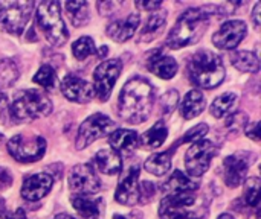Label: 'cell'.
<instances>
[{"mask_svg": "<svg viewBox=\"0 0 261 219\" xmlns=\"http://www.w3.org/2000/svg\"><path fill=\"white\" fill-rule=\"evenodd\" d=\"M153 102L154 87L147 79L135 76L121 90L118 111L125 122L139 125L148 119Z\"/></svg>", "mask_w": 261, "mask_h": 219, "instance_id": "obj_1", "label": "cell"}, {"mask_svg": "<svg viewBox=\"0 0 261 219\" xmlns=\"http://www.w3.org/2000/svg\"><path fill=\"white\" fill-rule=\"evenodd\" d=\"M210 24V14L203 8H191L185 11L168 34L165 44L170 49H182L197 43L206 32Z\"/></svg>", "mask_w": 261, "mask_h": 219, "instance_id": "obj_2", "label": "cell"}, {"mask_svg": "<svg viewBox=\"0 0 261 219\" xmlns=\"http://www.w3.org/2000/svg\"><path fill=\"white\" fill-rule=\"evenodd\" d=\"M187 69L190 79L202 88L219 87L226 75L222 58L217 53L206 49L196 52L190 59Z\"/></svg>", "mask_w": 261, "mask_h": 219, "instance_id": "obj_3", "label": "cell"}, {"mask_svg": "<svg viewBox=\"0 0 261 219\" xmlns=\"http://www.w3.org/2000/svg\"><path fill=\"white\" fill-rule=\"evenodd\" d=\"M161 219H206V201L196 192L165 195L159 206Z\"/></svg>", "mask_w": 261, "mask_h": 219, "instance_id": "obj_4", "label": "cell"}, {"mask_svg": "<svg viewBox=\"0 0 261 219\" xmlns=\"http://www.w3.org/2000/svg\"><path fill=\"white\" fill-rule=\"evenodd\" d=\"M52 111L50 99L40 90H20L14 95L11 114L15 120H34L49 116Z\"/></svg>", "mask_w": 261, "mask_h": 219, "instance_id": "obj_5", "label": "cell"}, {"mask_svg": "<svg viewBox=\"0 0 261 219\" xmlns=\"http://www.w3.org/2000/svg\"><path fill=\"white\" fill-rule=\"evenodd\" d=\"M37 24L52 46L60 47L67 41L69 32L61 18L58 2H41L38 5Z\"/></svg>", "mask_w": 261, "mask_h": 219, "instance_id": "obj_6", "label": "cell"}, {"mask_svg": "<svg viewBox=\"0 0 261 219\" xmlns=\"http://www.w3.org/2000/svg\"><path fill=\"white\" fill-rule=\"evenodd\" d=\"M34 9L32 2H0V29L20 35Z\"/></svg>", "mask_w": 261, "mask_h": 219, "instance_id": "obj_7", "label": "cell"}, {"mask_svg": "<svg viewBox=\"0 0 261 219\" xmlns=\"http://www.w3.org/2000/svg\"><path fill=\"white\" fill-rule=\"evenodd\" d=\"M8 152L21 163L37 162L46 152V140L41 136H14L8 142Z\"/></svg>", "mask_w": 261, "mask_h": 219, "instance_id": "obj_8", "label": "cell"}, {"mask_svg": "<svg viewBox=\"0 0 261 219\" xmlns=\"http://www.w3.org/2000/svg\"><path fill=\"white\" fill-rule=\"evenodd\" d=\"M113 130H115V122L109 116L96 113V114L87 117L81 123V127L78 130L76 140H75V146L78 149H84L89 145H92L93 142H96L98 139L109 136Z\"/></svg>", "mask_w": 261, "mask_h": 219, "instance_id": "obj_9", "label": "cell"}, {"mask_svg": "<svg viewBox=\"0 0 261 219\" xmlns=\"http://www.w3.org/2000/svg\"><path fill=\"white\" fill-rule=\"evenodd\" d=\"M217 148L211 140H197L185 154V168L191 177H202L211 166Z\"/></svg>", "mask_w": 261, "mask_h": 219, "instance_id": "obj_10", "label": "cell"}, {"mask_svg": "<svg viewBox=\"0 0 261 219\" xmlns=\"http://www.w3.org/2000/svg\"><path fill=\"white\" fill-rule=\"evenodd\" d=\"M122 70V64L119 59H109L101 62L95 72H93V88L96 96L99 98V101L106 102L110 95H112V88L115 85V82L118 81L119 75Z\"/></svg>", "mask_w": 261, "mask_h": 219, "instance_id": "obj_11", "label": "cell"}, {"mask_svg": "<svg viewBox=\"0 0 261 219\" xmlns=\"http://www.w3.org/2000/svg\"><path fill=\"white\" fill-rule=\"evenodd\" d=\"M257 159L255 154L248 152V151H239L229 157L225 159L223 162V180L228 187H237L240 186L248 174V169Z\"/></svg>", "mask_w": 261, "mask_h": 219, "instance_id": "obj_12", "label": "cell"}, {"mask_svg": "<svg viewBox=\"0 0 261 219\" xmlns=\"http://www.w3.org/2000/svg\"><path fill=\"white\" fill-rule=\"evenodd\" d=\"M69 187L76 195H90L102 189L98 175L95 174L92 165L89 163H81L70 169Z\"/></svg>", "mask_w": 261, "mask_h": 219, "instance_id": "obj_13", "label": "cell"}, {"mask_svg": "<svg viewBox=\"0 0 261 219\" xmlns=\"http://www.w3.org/2000/svg\"><path fill=\"white\" fill-rule=\"evenodd\" d=\"M248 27L242 20L225 21L220 29L213 35V43L217 49L222 50H234L246 37Z\"/></svg>", "mask_w": 261, "mask_h": 219, "instance_id": "obj_14", "label": "cell"}, {"mask_svg": "<svg viewBox=\"0 0 261 219\" xmlns=\"http://www.w3.org/2000/svg\"><path fill=\"white\" fill-rule=\"evenodd\" d=\"M139 166L135 165L128 169L127 175L121 180L115 200L122 206H136L139 203Z\"/></svg>", "mask_w": 261, "mask_h": 219, "instance_id": "obj_15", "label": "cell"}, {"mask_svg": "<svg viewBox=\"0 0 261 219\" xmlns=\"http://www.w3.org/2000/svg\"><path fill=\"white\" fill-rule=\"evenodd\" d=\"M61 93L69 99L70 102L86 104L93 96V87L83 78L76 75H67L61 81Z\"/></svg>", "mask_w": 261, "mask_h": 219, "instance_id": "obj_16", "label": "cell"}, {"mask_svg": "<svg viewBox=\"0 0 261 219\" xmlns=\"http://www.w3.org/2000/svg\"><path fill=\"white\" fill-rule=\"evenodd\" d=\"M54 186V178L49 174H35L24 180L21 187V197L26 201H38L44 198Z\"/></svg>", "mask_w": 261, "mask_h": 219, "instance_id": "obj_17", "label": "cell"}, {"mask_svg": "<svg viewBox=\"0 0 261 219\" xmlns=\"http://www.w3.org/2000/svg\"><path fill=\"white\" fill-rule=\"evenodd\" d=\"M73 209L83 219H102L104 200L90 195H73L70 198Z\"/></svg>", "mask_w": 261, "mask_h": 219, "instance_id": "obj_18", "label": "cell"}, {"mask_svg": "<svg viewBox=\"0 0 261 219\" xmlns=\"http://www.w3.org/2000/svg\"><path fill=\"white\" fill-rule=\"evenodd\" d=\"M139 21H141V17L138 14H130L127 18L116 20V21L110 23L107 26L106 32H107L109 38H112L113 41L124 43L135 35V32L138 30Z\"/></svg>", "mask_w": 261, "mask_h": 219, "instance_id": "obj_19", "label": "cell"}, {"mask_svg": "<svg viewBox=\"0 0 261 219\" xmlns=\"http://www.w3.org/2000/svg\"><path fill=\"white\" fill-rule=\"evenodd\" d=\"M200 189V181L194 180L193 177L185 175L180 171H174L173 175L165 181L162 186V192L165 195H174V194H188V192H197Z\"/></svg>", "mask_w": 261, "mask_h": 219, "instance_id": "obj_20", "label": "cell"}, {"mask_svg": "<svg viewBox=\"0 0 261 219\" xmlns=\"http://www.w3.org/2000/svg\"><path fill=\"white\" fill-rule=\"evenodd\" d=\"M148 70L162 79H171L177 73V62L174 58L161 53L159 49H154L151 58L148 59Z\"/></svg>", "mask_w": 261, "mask_h": 219, "instance_id": "obj_21", "label": "cell"}, {"mask_svg": "<svg viewBox=\"0 0 261 219\" xmlns=\"http://www.w3.org/2000/svg\"><path fill=\"white\" fill-rule=\"evenodd\" d=\"M109 143L118 154H132L139 146V134L133 130H116L110 134Z\"/></svg>", "mask_w": 261, "mask_h": 219, "instance_id": "obj_22", "label": "cell"}, {"mask_svg": "<svg viewBox=\"0 0 261 219\" xmlns=\"http://www.w3.org/2000/svg\"><path fill=\"white\" fill-rule=\"evenodd\" d=\"M95 165L98 166V169L106 174V175H115L119 174L122 169V162L121 157L116 151H113L112 148H104L101 151L96 152L95 159H93Z\"/></svg>", "mask_w": 261, "mask_h": 219, "instance_id": "obj_23", "label": "cell"}, {"mask_svg": "<svg viewBox=\"0 0 261 219\" xmlns=\"http://www.w3.org/2000/svg\"><path fill=\"white\" fill-rule=\"evenodd\" d=\"M177 149L176 145H171V148L165 152H159V154H154L151 157H148L145 160V169L156 175V177H162L165 175L170 169H171V157H173V152Z\"/></svg>", "mask_w": 261, "mask_h": 219, "instance_id": "obj_24", "label": "cell"}, {"mask_svg": "<svg viewBox=\"0 0 261 219\" xmlns=\"http://www.w3.org/2000/svg\"><path fill=\"white\" fill-rule=\"evenodd\" d=\"M205 108V98L200 90H191L185 95L182 105H180V113L184 119L190 120L199 116Z\"/></svg>", "mask_w": 261, "mask_h": 219, "instance_id": "obj_25", "label": "cell"}, {"mask_svg": "<svg viewBox=\"0 0 261 219\" xmlns=\"http://www.w3.org/2000/svg\"><path fill=\"white\" fill-rule=\"evenodd\" d=\"M167 136H168L167 125L164 120H159L148 131L142 134V137L139 139V143L142 145L144 149H156L164 145V142L167 140Z\"/></svg>", "mask_w": 261, "mask_h": 219, "instance_id": "obj_26", "label": "cell"}, {"mask_svg": "<svg viewBox=\"0 0 261 219\" xmlns=\"http://www.w3.org/2000/svg\"><path fill=\"white\" fill-rule=\"evenodd\" d=\"M167 23V14L165 12H154L148 17L145 26L142 27L141 34H139V41L142 43H148L151 40H154L156 37H159L165 27Z\"/></svg>", "mask_w": 261, "mask_h": 219, "instance_id": "obj_27", "label": "cell"}, {"mask_svg": "<svg viewBox=\"0 0 261 219\" xmlns=\"http://www.w3.org/2000/svg\"><path fill=\"white\" fill-rule=\"evenodd\" d=\"M231 61L236 69L246 73H257L260 70L258 56L249 50H237L231 55Z\"/></svg>", "mask_w": 261, "mask_h": 219, "instance_id": "obj_28", "label": "cell"}, {"mask_svg": "<svg viewBox=\"0 0 261 219\" xmlns=\"http://www.w3.org/2000/svg\"><path fill=\"white\" fill-rule=\"evenodd\" d=\"M239 102V96L236 93H223L220 96H217L213 104H211V114L216 119H222L225 116H228L237 105Z\"/></svg>", "mask_w": 261, "mask_h": 219, "instance_id": "obj_29", "label": "cell"}, {"mask_svg": "<svg viewBox=\"0 0 261 219\" xmlns=\"http://www.w3.org/2000/svg\"><path fill=\"white\" fill-rule=\"evenodd\" d=\"M64 8H66V12L73 26L81 27L89 23L90 15H89V3L87 2H66Z\"/></svg>", "mask_w": 261, "mask_h": 219, "instance_id": "obj_30", "label": "cell"}, {"mask_svg": "<svg viewBox=\"0 0 261 219\" xmlns=\"http://www.w3.org/2000/svg\"><path fill=\"white\" fill-rule=\"evenodd\" d=\"M18 79V67L9 58L0 59V88L11 87Z\"/></svg>", "mask_w": 261, "mask_h": 219, "instance_id": "obj_31", "label": "cell"}, {"mask_svg": "<svg viewBox=\"0 0 261 219\" xmlns=\"http://www.w3.org/2000/svg\"><path fill=\"white\" fill-rule=\"evenodd\" d=\"M57 75H55V70L49 66V64H44L38 69L37 75L34 76V82L41 85L43 88L46 90H55L57 87Z\"/></svg>", "mask_w": 261, "mask_h": 219, "instance_id": "obj_32", "label": "cell"}, {"mask_svg": "<svg viewBox=\"0 0 261 219\" xmlns=\"http://www.w3.org/2000/svg\"><path fill=\"white\" fill-rule=\"evenodd\" d=\"M72 52L78 61H84L87 56L95 53V41L90 37H81L72 44Z\"/></svg>", "mask_w": 261, "mask_h": 219, "instance_id": "obj_33", "label": "cell"}, {"mask_svg": "<svg viewBox=\"0 0 261 219\" xmlns=\"http://www.w3.org/2000/svg\"><path fill=\"white\" fill-rule=\"evenodd\" d=\"M245 200L249 207L257 209L260 203V178L251 177L245 183Z\"/></svg>", "mask_w": 261, "mask_h": 219, "instance_id": "obj_34", "label": "cell"}, {"mask_svg": "<svg viewBox=\"0 0 261 219\" xmlns=\"http://www.w3.org/2000/svg\"><path fill=\"white\" fill-rule=\"evenodd\" d=\"M177 102H179V93L176 90H170L167 91L162 99H161V110L165 116H170L176 107H177Z\"/></svg>", "mask_w": 261, "mask_h": 219, "instance_id": "obj_35", "label": "cell"}, {"mask_svg": "<svg viewBox=\"0 0 261 219\" xmlns=\"http://www.w3.org/2000/svg\"><path fill=\"white\" fill-rule=\"evenodd\" d=\"M208 125L206 123H200V125H196L194 128H191L179 142H176L177 148L184 143H188V142H197V140H202V137L208 133Z\"/></svg>", "mask_w": 261, "mask_h": 219, "instance_id": "obj_36", "label": "cell"}, {"mask_svg": "<svg viewBox=\"0 0 261 219\" xmlns=\"http://www.w3.org/2000/svg\"><path fill=\"white\" fill-rule=\"evenodd\" d=\"M154 194H156V186H154V183L144 181L142 184H139V203H141V204H147V203L153 201Z\"/></svg>", "mask_w": 261, "mask_h": 219, "instance_id": "obj_37", "label": "cell"}, {"mask_svg": "<svg viewBox=\"0 0 261 219\" xmlns=\"http://www.w3.org/2000/svg\"><path fill=\"white\" fill-rule=\"evenodd\" d=\"M12 184V175L8 169L0 168V191L8 189Z\"/></svg>", "mask_w": 261, "mask_h": 219, "instance_id": "obj_38", "label": "cell"}, {"mask_svg": "<svg viewBox=\"0 0 261 219\" xmlns=\"http://www.w3.org/2000/svg\"><path fill=\"white\" fill-rule=\"evenodd\" d=\"M246 134L249 139L255 140V142H260V125L258 122H252L246 127Z\"/></svg>", "mask_w": 261, "mask_h": 219, "instance_id": "obj_39", "label": "cell"}, {"mask_svg": "<svg viewBox=\"0 0 261 219\" xmlns=\"http://www.w3.org/2000/svg\"><path fill=\"white\" fill-rule=\"evenodd\" d=\"M136 6L139 9H145V11H156L162 6V3L158 0L156 2H136Z\"/></svg>", "mask_w": 261, "mask_h": 219, "instance_id": "obj_40", "label": "cell"}, {"mask_svg": "<svg viewBox=\"0 0 261 219\" xmlns=\"http://www.w3.org/2000/svg\"><path fill=\"white\" fill-rule=\"evenodd\" d=\"M98 9H99V12L101 14H104V15H110V11H113V9H116V5L113 3V2H99L98 3Z\"/></svg>", "mask_w": 261, "mask_h": 219, "instance_id": "obj_41", "label": "cell"}, {"mask_svg": "<svg viewBox=\"0 0 261 219\" xmlns=\"http://www.w3.org/2000/svg\"><path fill=\"white\" fill-rule=\"evenodd\" d=\"M6 111H8V99H6V96L0 91V120L6 116Z\"/></svg>", "mask_w": 261, "mask_h": 219, "instance_id": "obj_42", "label": "cell"}, {"mask_svg": "<svg viewBox=\"0 0 261 219\" xmlns=\"http://www.w3.org/2000/svg\"><path fill=\"white\" fill-rule=\"evenodd\" d=\"M260 3H255L254 6V12H252V21H254V26L255 29H260Z\"/></svg>", "mask_w": 261, "mask_h": 219, "instance_id": "obj_43", "label": "cell"}, {"mask_svg": "<svg viewBox=\"0 0 261 219\" xmlns=\"http://www.w3.org/2000/svg\"><path fill=\"white\" fill-rule=\"evenodd\" d=\"M3 219H28V216H26V212L23 209H17L15 212L9 213L8 216H5Z\"/></svg>", "mask_w": 261, "mask_h": 219, "instance_id": "obj_44", "label": "cell"}, {"mask_svg": "<svg viewBox=\"0 0 261 219\" xmlns=\"http://www.w3.org/2000/svg\"><path fill=\"white\" fill-rule=\"evenodd\" d=\"M5 213H6V203H5V200L0 197V218H3Z\"/></svg>", "mask_w": 261, "mask_h": 219, "instance_id": "obj_45", "label": "cell"}, {"mask_svg": "<svg viewBox=\"0 0 261 219\" xmlns=\"http://www.w3.org/2000/svg\"><path fill=\"white\" fill-rule=\"evenodd\" d=\"M54 219H76V218H73V216H70V215H67V213H60V215H57Z\"/></svg>", "mask_w": 261, "mask_h": 219, "instance_id": "obj_46", "label": "cell"}, {"mask_svg": "<svg viewBox=\"0 0 261 219\" xmlns=\"http://www.w3.org/2000/svg\"><path fill=\"white\" fill-rule=\"evenodd\" d=\"M99 50H101V52H99V56H101V58H104V56L107 55V50H109V47H107V46H102Z\"/></svg>", "mask_w": 261, "mask_h": 219, "instance_id": "obj_47", "label": "cell"}, {"mask_svg": "<svg viewBox=\"0 0 261 219\" xmlns=\"http://www.w3.org/2000/svg\"><path fill=\"white\" fill-rule=\"evenodd\" d=\"M217 219H236V218H234L231 213H222V215H220Z\"/></svg>", "mask_w": 261, "mask_h": 219, "instance_id": "obj_48", "label": "cell"}, {"mask_svg": "<svg viewBox=\"0 0 261 219\" xmlns=\"http://www.w3.org/2000/svg\"><path fill=\"white\" fill-rule=\"evenodd\" d=\"M113 219H128V218H125V216H122V215H115Z\"/></svg>", "mask_w": 261, "mask_h": 219, "instance_id": "obj_49", "label": "cell"}]
</instances>
